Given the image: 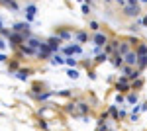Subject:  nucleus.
<instances>
[{
    "label": "nucleus",
    "mask_w": 147,
    "mask_h": 131,
    "mask_svg": "<svg viewBox=\"0 0 147 131\" xmlns=\"http://www.w3.org/2000/svg\"><path fill=\"white\" fill-rule=\"evenodd\" d=\"M35 14H37V6H35V4H28V6H26V20H28V22H34Z\"/></svg>",
    "instance_id": "1a4fd4ad"
},
{
    "label": "nucleus",
    "mask_w": 147,
    "mask_h": 131,
    "mask_svg": "<svg viewBox=\"0 0 147 131\" xmlns=\"http://www.w3.org/2000/svg\"><path fill=\"white\" fill-rule=\"evenodd\" d=\"M88 30H90V32H100V24L98 22H90L88 24Z\"/></svg>",
    "instance_id": "bb28decb"
},
{
    "label": "nucleus",
    "mask_w": 147,
    "mask_h": 131,
    "mask_svg": "<svg viewBox=\"0 0 147 131\" xmlns=\"http://www.w3.org/2000/svg\"><path fill=\"white\" fill-rule=\"evenodd\" d=\"M45 43H47V47H49L51 53H59V49H61V39H59L57 35H55V37H49Z\"/></svg>",
    "instance_id": "39448f33"
},
{
    "label": "nucleus",
    "mask_w": 147,
    "mask_h": 131,
    "mask_svg": "<svg viewBox=\"0 0 147 131\" xmlns=\"http://www.w3.org/2000/svg\"><path fill=\"white\" fill-rule=\"evenodd\" d=\"M139 2H143V4H147V0H139Z\"/></svg>",
    "instance_id": "a19ab883"
},
{
    "label": "nucleus",
    "mask_w": 147,
    "mask_h": 131,
    "mask_svg": "<svg viewBox=\"0 0 147 131\" xmlns=\"http://www.w3.org/2000/svg\"><path fill=\"white\" fill-rule=\"evenodd\" d=\"M136 22L139 24V26H143V28H147V16H143V18L139 16V18H136Z\"/></svg>",
    "instance_id": "cd10ccee"
},
{
    "label": "nucleus",
    "mask_w": 147,
    "mask_h": 131,
    "mask_svg": "<svg viewBox=\"0 0 147 131\" xmlns=\"http://www.w3.org/2000/svg\"><path fill=\"white\" fill-rule=\"evenodd\" d=\"M26 43L30 45V47H32V49H39V47H41V43H43V41H39V39H37V37H28V41H26Z\"/></svg>",
    "instance_id": "dca6fc26"
},
{
    "label": "nucleus",
    "mask_w": 147,
    "mask_h": 131,
    "mask_svg": "<svg viewBox=\"0 0 147 131\" xmlns=\"http://www.w3.org/2000/svg\"><path fill=\"white\" fill-rule=\"evenodd\" d=\"M118 45H120V39H112V41L108 39V43L104 45V53L108 55V57H110V55H114L116 51H118Z\"/></svg>",
    "instance_id": "423d86ee"
},
{
    "label": "nucleus",
    "mask_w": 147,
    "mask_h": 131,
    "mask_svg": "<svg viewBox=\"0 0 147 131\" xmlns=\"http://www.w3.org/2000/svg\"><path fill=\"white\" fill-rule=\"evenodd\" d=\"M16 33H24V35H28L30 37V22H20V24H14V28H12Z\"/></svg>",
    "instance_id": "0eeeda50"
},
{
    "label": "nucleus",
    "mask_w": 147,
    "mask_h": 131,
    "mask_svg": "<svg viewBox=\"0 0 147 131\" xmlns=\"http://www.w3.org/2000/svg\"><path fill=\"white\" fill-rule=\"evenodd\" d=\"M143 77H139V78H136V80H131V90H139V88L143 86Z\"/></svg>",
    "instance_id": "aec40b11"
},
{
    "label": "nucleus",
    "mask_w": 147,
    "mask_h": 131,
    "mask_svg": "<svg viewBox=\"0 0 147 131\" xmlns=\"http://www.w3.org/2000/svg\"><path fill=\"white\" fill-rule=\"evenodd\" d=\"M137 57H139V55L136 53V49H129V51H127V53L124 55V65L136 67V63H137Z\"/></svg>",
    "instance_id": "20e7f679"
},
{
    "label": "nucleus",
    "mask_w": 147,
    "mask_h": 131,
    "mask_svg": "<svg viewBox=\"0 0 147 131\" xmlns=\"http://www.w3.org/2000/svg\"><path fill=\"white\" fill-rule=\"evenodd\" d=\"M75 39H77V43H86V41H88V33L86 32H77L75 33Z\"/></svg>",
    "instance_id": "2eb2a0df"
},
{
    "label": "nucleus",
    "mask_w": 147,
    "mask_h": 131,
    "mask_svg": "<svg viewBox=\"0 0 147 131\" xmlns=\"http://www.w3.org/2000/svg\"><path fill=\"white\" fill-rule=\"evenodd\" d=\"M77 110L80 112V116H86V114L90 112V106H88V102H84V100H80L79 104H77Z\"/></svg>",
    "instance_id": "9b49d317"
},
{
    "label": "nucleus",
    "mask_w": 147,
    "mask_h": 131,
    "mask_svg": "<svg viewBox=\"0 0 147 131\" xmlns=\"http://www.w3.org/2000/svg\"><path fill=\"white\" fill-rule=\"evenodd\" d=\"M108 112H110V116H112V120L120 121V110L116 108V106H110V108H108Z\"/></svg>",
    "instance_id": "412c9836"
},
{
    "label": "nucleus",
    "mask_w": 147,
    "mask_h": 131,
    "mask_svg": "<svg viewBox=\"0 0 147 131\" xmlns=\"http://www.w3.org/2000/svg\"><path fill=\"white\" fill-rule=\"evenodd\" d=\"M127 30H129V32H136V33H137V32H139V24H137V22H136V24H129V26H127Z\"/></svg>",
    "instance_id": "c756f323"
},
{
    "label": "nucleus",
    "mask_w": 147,
    "mask_h": 131,
    "mask_svg": "<svg viewBox=\"0 0 147 131\" xmlns=\"http://www.w3.org/2000/svg\"><path fill=\"white\" fill-rule=\"evenodd\" d=\"M124 8V16H127V18H139L141 16V8H139V4L137 6H129V4H125V6H122Z\"/></svg>",
    "instance_id": "f03ea898"
},
{
    "label": "nucleus",
    "mask_w": 147,
    "mask_h": 131,
    "mask_svg": "<svg viewBox=\"0 0 147 131\" xmlns=\"http://www.w3.org/2000/svg\"><path fill=\"white\" fill-rule=\"evenodd\" d=\"M4 61H6V55H4V53H0V63H4Z\"/></svg>",
    "instance_id": "e433bc0d"
},
{
    "label": "nucleus",
    "mask_w": 147,
    "mask_h": 131,
    "mask_svg": "<svg viewBox=\"0 0 147 131\" xmlns=\"http://www.w3.org/2000/svg\"><path fill=\"white\" fill-rule=\"evenodd\" d=\"M129 120L134 121V123H136V121H139V114H131V118H129Z\"/></svg>",
    "instance_id": "f704fd0d"
},
{
    "label": "nucleus",
    "mask_w": 147,
    "mask_h": 131,
    "mask_svg": "<svg viewBox=\"0 0 147 131\" xmlns=\"http://www.w3.org/2000/svg\"><path fill=\"white\" fill-rule=\"evenodd\" d=\"M136 53L139 55V57H147V43L139 41V43L136 45Z\"/></svg>",
    "instance_id": "ddd939ff"
},
{
    "label": "nucleus",
    "mask_w": 147,
    "mask_h": 131,
    "mask_svg": "<svg viewBox=\"0 0 147 131\" xmlns=\"http://www.w3.org/2000/svg\"><path fill=\"white\" fill-rule=\"evenodd\" d=\"M65 110H67L69 114H75V112H77V104H67V106H65Z\"/></svg>",
    "instance_id": "c85d7f7f"
},
{
    "label": "nucleus",
    "mask_w": 147,
    "mask_h": 131,
    "mask_svg": "<svg viewBox=\"0 0 147 131\" xmlns=\"http://www.w3.org/2000/svg\"><path fill=\"white\" fill-rule=\"evenodd\" d=\"M14 75H16V78H18V80H28V78H30V75H32V71H30V69H20V71H16Z\"/></svg>",
    "instance_id": "9d476101"
},
{
    "label": "nucleus",
    "mask_w": 147,
    "mask_h": 131,
    "mask_svg": "<svg viewBox=\"0 0 147 131\" xmlns=\"http://www.w3.org/2000/svg\"><path fill=\"white\" fill-rule=\"evenodd\" d=\"M136 69H139L141 73L147 69V57H137V63H136Z\"/></svg>",
    "instance_id": "f3484780"
},
{
    "label": "nucleus",
    "mask_w": 147,
    "mask_h": 131,
    "mask_svg": "<svg viewBox=\"0 0 147 131\" xmlns=\"http://www.w3.org/2000/svg\"><path fill=\"white\" fill-rule=\"evenodd\" d=\"M51 65H55V67L65 65V59H63L61 55H53V57H51Z\"/></svg>",
    "instance_id": "4be33fe9"
},
{
    "label": "nucleus",
    "mask_w": 147,
    "mask_h": 131,
    "mask_svg": "<svg viewBox=\"0 0 147 131\" xmlns=\"http://www.w3.org/2000/svg\"><path fill=\"white\" fill-rule=\"evenodd\" d=\"M137 100H139V96H137V92H131V94H127V98H125V102H127V104H137Z\"/></svg>",
    "instance_id": "b1692460"
},
{
    "label": "nucleus",
    "mask_w": 147,
    "mask_h": 131,
    "mask_svg": "<svg viewBox=\"0 0 147 131\" xmlns=\"http://www.w3.org/2000/svg\"><path fill=\"white\" fill-rule=\"evenodd\" d=\"M129 49H134V47L127 43V41H120V45H118V53H120V55H125Z\"/></svg>",
    "instance_id": "4468645a"
},
{
    "label": "nucleus",
    "mask_w": 147,
    "mask_h": 131,
    "mask_svg": "<svg viewBox=\"0 0 147 131\" xmlns=\"http://www.w3.org/2000/svg\"><path fill=\"white\" fill-rule=\"evenodd\" d=\"M77 63H79V61H77V59H75L73 55L65 57V65H67V67H77Z\"/></svg>",
    "instance_id": "393cba45"
},
{
    "label": "nucleus",
    "mask_w": 147,
    "mask_h": 131,
    "mask_svg": "<svg viewBox=\"0 0 147 131\" xmlns=\"http://www.w3.org/2000/svg\"><path fill=\"white\" fill-rule=\"evenodd\" d=\"M67 77H69V78H79V77H80V73L77 71V69H75V67H71V69L67 71Z\"/></svg>",
    "instance_id": "a878e982"
},
{
    "label": "nucleus",
    "mask_w": 147,
    "mask_h": 131,
    "mask_svg": "<svg viewBox=\"0 0 147 131\" xmlns=\"http://www.w3.org/2000/svg\"><path fill=\"white\" fill-rule=\"evenodd\" d=\"M77 2H84V0H77Z\"/></svg>",
    "instance_id": "79ce46f5"
},
{
    "label": "nucleus",
    "mask_w": 147,
    "mask_h": 131,
    "mask_svg": "<svg viewBox=\"0 0 147 131\" xmlns=\"http://www.w3.org/2000/svg\"><path fill=\"white\" fill-rule=\"evenodd\" d=\"M125 4H129V6H137L139 0H125Z\"/></svg>",
    "instance_id": "72a5a7b5"
},
{
    "label": "nucleus",
    "mask_w": 147,
    "mask_h": 131,
    "mask_svg": "<svg viewBox=\"0 0 147 131\" xmlns=\"http://www.w3.org/2000/svg\"><path fill=\"white\" fill-rule=\"evenodd\" d=\"M2 28H4V26H2V20H0V30H2Z\"/></svg>",
    "instance_id": "58836bf2"
},
{
    "label": "nucleus",
    "mask_w": 147,
    "mask_h": 131,
    "mask_svg": "<svg viewBox=\"0 0 147 131\" xmlns=\"http://www.w3.org/2000/svg\"><path fill=\"white\" fill-rule=\"evenodd\" d=\"M104 2H106V4H110V2H112V0H104Z\"/></svg>",
    "instance_id": "4c0bfd02"
},
{
    "label": "nucleus",
    "mask_w": 147,
    "mask_h": 131,
    "mask_svg": "<svg viewBox=\"0 0 147 131\" xmlns=\"http://www.w3.org/2000/svg\"><path fill=\"white\" fill-rule=\"evenodd\" d=\"M4 49H6V41L0 37V51H4Z\"/></svg>",
    "instance_id": "c9c22d12"
},
{
    "label": "nucleus",
    "mask_w": 147,
    "mask_h": 131,
    "mask_svg": "<svg viewBox=\"0 0 147 131\" xmlns=\"http://www.w3.org/2000/svg\"><path fill=\"white\" fill-rule=\"evenodd\" d=\"M116 102H118V104H122V102H125V98L122 96V92H118V94H116Z\"/></svg>",
    "instance_id": "2f4dec72"
},
{
    "label": "nucleus",
    "mask_w": 147,
    "mask_h": 131,
    "mask_svg": "<svg viewBox=\"0 0 147 131\" xmlns=\"http://www.w3.org/2000/svg\"><path fill=\"white\" fill-rule=\"evenodd\" d=\"M116 90H118V92H127V90H131V82L127 80V77H124V75L120 77V80L116 82Z\"/></svg>",
    "instance_id": "7ed1b4c3"
},
{
    "label": "nucleus",
    "mask_w": 147,
    "mask_h": 131,
    "mask_svg": "<svg viewBox=\"0 0 147 131\" xmlns=\"http://www.w3.org/2000/svg\"><path fill=\"white\" fill-rule=\"evenodd\" d=\"M112 65L116 67V69H120V67L124 65V55H120L118 51H116V53L112 55Z\"/></svg>",
    "instance_id": "f8f14e48"
},
{
    "label": "nucleus",
    "mask_w": 147,
    "mask_h": 131,
    "mask_svg": "<svg viewBox=\"0 0 147 131\" xmlns=\"http://www.w3.org/2000/svg\"><path fill=\"white\" fill-rule=\"evenodd\" d=\"M59 51H61L63 55H67V57H69V55H80V53H82V45H80V43L65 45V47H61Z\"/></svg>",
    "instance_id": "f257e3e1"
},
{
    "label": "nucleus",
    "mask_w": 147,
    "mask_h": 131,
    "mask_svg": "<svg viewBox=\"0 0 147 131\" xmlns=\"http://www.w3.org/2000/svg\"><path fill=\"white\" fill-rule=\"evenodd\" d=\"M57 37H59L61 41H63V39H73V33L69 32V30H63V32H59V33H57Z\"/></svg>",
    "instance_id": "5701e85b"
},
{
    "label": "nucleus",
    "mask_w": 147,
    "mask_h": 131,
    "mask_svg": "<svg viewBox=\"0 0 147 131\" xmlns=\"http://www.w3.org/2000/svg\"><path fill=\"white\" fill-rule=\"evenodd\" d=\"M82 14H90V4H82Z\"/></svg>",
    "instance_id": "7c9ffc66"
},
{
    "label": "nucleus",
    "mask_w": 147,
    "mask_h": 131,
    "mask_svg": "<svg viewBox=\"0 0 147 131\" xmlns=\"http://www.w3.org/2000/svg\"><path fill=\"white\" fill-rule=\"evenodd\" d=\"M92 43H94V45H100V47H104V45L108 43V35H106V33H102V32H94Z\"/></svg>",
    "instance_id": "6e6552de"
},
{
    "label": "nucleus",
    "mask_w": 147,
    "mask_h": 131,
    "mask_svg": "<svg viewBox=\"0 0 147 131\" xmlns=\"http://www.w3.org/2000/svg\"><path fill=\"white\" fill-rule=\"evenodd\" d=\"M2 4H4L6 8H10V10H14V12H18V10H20V6H18V4H16L14 0H2Z\"/></svg>",
    "instance_id": "a211bd4d"
},
{
    "label": "nucleus",
    "mask_w": 147,
    "mask_h": 131,
    "mask_svg": "<svg viewBox=\"0 0 147 131\" xmlns=\"http://www.w3.org/2000/svg\"><path fill=\"white\" fill-rule=\"evenodd\" d=\"M57 96H71V90H61V92H57Z\"/></svg>",
    "instance_id": "473e14b6"
},
{
    "label": "nucleus",
    "mask_w": 147,
    "mask_h": 131,
    "mask_svg": "<svg viewBox=\"0 0 147 131\" xmlns=\"http://www.w3.org/2000/svg\"><path fill=\"white\" fill-rule=\"evenodd\" d=\"M84 2H86V4H90V2H92V0H84Z\"/></svg>",
    "instance_id": "ea45409f"
},
{
    "label": "nucleus",
    "mask_w": 147,
    "mask_h": 131,
    "mask_svg": "<svg viewBox=\"0 0 147 131\" xmlns=\"http://www.w3.org/2000/svg\"><path fill=\"white\" fill-rule=\"evenodd\" d=\"M108 59H110V57H108L106 53H98L96 57H94V63H96V65H102V63H106Z\"/></svg>",
    "instance_id": "6ab92c4d"
}]
</instances>
